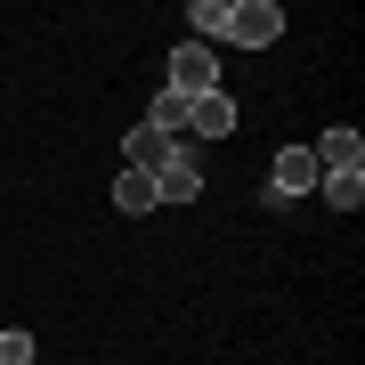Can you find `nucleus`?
<instances>
[{
    "mask_svg": "<svg viewBox=\"0 0 365 365\" xmlns=\"http://www.w3.org/2000/svg\"><path fill=\"white\" fill-rule=\"evenodd\" d=\"M317 179H325V170H317V155H309V146H284V155H276V179H268V203H292V195H309Z\"/></svg>",
    "mask_w": 365,
    "mask_h": 365,
    "instance_id": "nucleus-3",
    "label": "nucleus"
},
{
    "mask_svg": "<svg viewBox=\"0 0 365 365\" xmlns=\"http://www.w3.org/2000/svg\"><path fill=\"white\" fill-rule=\"evenodd\" d=\"M325 203L333 211H357L365 203V170H333V179H325Z\"/></svg>",
    "mask_w": 365,
    "mask_h": 365,
    "instance_id": "nucleus-11",
    "label": "nucleus"
},
{
    "mask_svg": "<svg viewBox=\"0 0 365 365\" xmlns=\"http://www.w3.org/2000/svg\"><path fill=\"white\" fill-rule=\"evenodd\" d=\"M203 195V170H195V155H170L163 170H155V203H195Z\"/></svg>",
    "mask_w": 365,
    "mask_h": 365,
    "instance_id": "nucleus-5",
    "label": "nucleus"
},
{
    "mask_svg": "<svg viewBox=\"0 0 365 365\" xmlns=\"http://www.w3.org/2000/svg\"><path fill=\"white\" fill-rule=\"evenodd\" d=\"M146 130H163L170 146H179V138H187V98H179V90H155V114H146Z\"/></svg>",
    "mask_w": 365,
    "mask_h": 365,
    "instance_id": "nucleus-8",
    "label": "nucleus"
},
{
    "mask_svg": "<svg viewBox=\"0 0 365 365\" xmlns=\"http://www.w3.org/2000/svg\"><path fill=\"white\" fill-rule=\"evenodd\" d=\"M170 90L179 98H211L220 90V57H211L203 41H179V49H170Z\"/></svg>",
    "mask_w": 365,
    "mask_h": 365,
    "instance_id": "nucleus-2",
    "label": "nucleus"
},
{
    "mask_svg": "<svg viewBox=\"0 0 365 365\" xmlns=\"http://www.w3.org/2000/svg\"><path fill=\"white\" fill-rule=\"evenodd\" d=\"M187 25H195V41L211 49V41L227 33V0H195V9H187Z\"/></svg>",
    "mask_w": 365,
    "mask_h": 365,
    "instance_id": "nucleus-10",
    "label": "nucleus"
},
{
    "mask_svg": "<svg viewBox=\"0 0 365 365\" xmlns=\"http://www.w3.org/2000/svg\"><path fill=\"white\" fill-rule=\"evenodd\" d=\"M114 203L122 211H155V170H122V179H114Z\"/></svg>",
    "mask_w": 365,
    "mask_h": 365,
    "instance_id": "nucleus-9",
    "label": "nucleus"
},
{
    "mask_svg": "<svg viewBox=\"0 0 365 365\" xmlns=\"http://www.w3.org/2000/svg\"><path fill=\"white\" fill-rule=\"evenodd\" d=\"M122 155H130V170H163L170 155H179V146H170L163 130H146V122H138V130H130V138H122Z\"/></svg>",
    "mask_w": 365,
    "mask_h": 365,
    "instance_id": "nucleus-7",
    "label": "nucleus"
},
{
    "mask_svg": "<svg viewBox=\"0 0 365 365\" xmlns=\"http://www.w3.org/2000/svg\"><path fill=\"white\" fill-rule=\"evenodd\" d=\"M276 33H284V9H276V0H235L220 41H235V49H268Z\"/></svg>",
    "mask_w": 365,
    "mask_h": 365,
    "instance_id": "nucleus-1",
    "label": "nucleus"
},
{
    "mask_svg": "<svg viewBox=\"0 0 365 365\" xmlns=\"http://www.w3.org/2000/svg\"><path fill=\"white\" fill-rule=\"evenodd\" d=\"M0 365H33V333H0Z\"/></svg>",
    "mask_w": 365,
    "mask_h": 365,
    "instance_id": "nucleus-12",
    "label": "nucleus"
},
{
    "mask_svg": "<svg viewBox=\"0 0 365 365\" xmlns=\"http://www.w3.org/2000/svg\"><path fill=\"white\" fill-rule=\"evenodd\" d=\"M187 130H195V138H227V130H235V98H227V90L187 98Z\"/></svg>",
    "mask_w": 365,
    "mask_h": 365,
    "instance_id": "nucleus-6",
    "label": "nucleus"
},
{
    "mask_svg": "<svg viewBox=\"0 0 365 365\" xmlns=\"http://www.w3.org/2000/svg\"><path fill=\"white\" fill-rule=\"evenodd\" d=\"M309 155H317V170H325V179H333V170H365V138L349 130V122H341V130H325V138L309 146Z\"/></svg>",
    "mask_w": 365,
    "mask_h": 365,
    "instance_id": "nucleus-4",
    "label": "nucleus"
}]
</instances>
